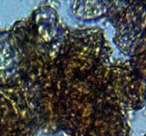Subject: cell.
<instances>
[{
  "label": "cell",
  "mask_w": 146,
  "mask_h": 136,
  "mask_svg": "<svg viewBox=\"0 0 146 136\" xmlns=\"http://www.w3.org/2000/svg\"><path fill=\"white\" fill-rule=\"evenodd\" d=\"M42 127L35 94L23 82L0 84V136H35Z\"/></svg>",
  "instance_id": "6da1fadb"
}]
</instances>
